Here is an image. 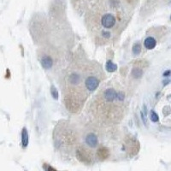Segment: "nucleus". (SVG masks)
Instances as JSON below:
<instances>
[{"mask_svg":"<svg viewBox=\"0 0 171 171\" xmlns=\"http://www.w3.org/2000/svg\"><path fill=\"white\" fill-rule=\"evenodd\" d=\"M89 103L87 110L93 120L106 125L118 124L128 104L126 89L116 78L101 86Z\"/></svg>","mask_w":171,"mask_h":171,"instance_id":"obj_3","label":"nucleus"},{"mask_svg":"<svg viewBox=\"0 0 171 171\" xmlns=\"http://www.w3.org/2000/svg\"><path fill=\"white\" fill-rule=\"evenodd\" d=\"M38 58L41 66L49 74L56 75L62 70L63 55L52 45L41 46L38 50Z\"/></svg>","mask_w":171,"mask_h":171,"instance_id":"obj_5","label":"nucleus"},{"mask_svg":"<svg viewBox=\"0 0 171 171\" xmlns=\"http://www.w3.org/2000/svg\"><path fill=\"white\" fill-rule=\"evenodd\" d=\"M71 3L73 4L74 9H76V10L78 12H84L86 4H87V0H71Z\"/></svg>","mask_w":171,"mask_h":171,"instance_id":"obj_7","label":"nucleus"},{"mask_svg":"<svg viewBox=\"0 0 171 171\" xmlns=\"http://www.w3.org/2000/svg\"><path fill=\"white\" fill-rule=\"evenodd\" d=\"M86 22L94 41L100 45L116 40L128 22L126 10L117 0H107L86 12Z\"/></svg>","mask_w":171,"mask_h":171,"instance_id":"obj_2","label":"nucleus"},{"mask_svg":"<svg viewBox=\"0 0 171 171\" xmlns=\"http://www.w3.org/2000/svg\"><path fill=\"white\" fill-rule=\"evenodd\" d=\"M61 90L63 103L71 113H79L88 98L105 79L103 69L96 61L79 53L62 72Z\"/></svg>","mask_w":171,"mask_h":171,"instance_id":"obj_1","label":"nucleus"},{"mask_svg":"<svg viewBox=\"0 0 171 171\" xmlns=\"http://www.w3.org/2000/svg\"><path fill=\"white\" fill-rule=\"evenodd\" d=\"M77 128L70 123L65 122L58 124L54 132L55 145L61 152L75 154L77 147Z\"/></svg>","mask_w":171,"mask_h":171,"instance_id":"obj_4","label":"nucleus"},{"mask_svg":"<svg viewBox=\"0 0 171 171\" xmlns=\"http://www.w3.org/2000/svg\"><path fill=\"white\" fill-rule=\"evenodd\" d=\"M156 45H157V40L155 37H153L152 35H147V37L144 40V46L147 50H152L153 48L156 47Z\"/></svg>","mask_w":171,"mask_h":171,"instance_id":"obj_6","label":"nucleus"}]
</instances>
